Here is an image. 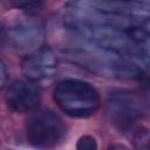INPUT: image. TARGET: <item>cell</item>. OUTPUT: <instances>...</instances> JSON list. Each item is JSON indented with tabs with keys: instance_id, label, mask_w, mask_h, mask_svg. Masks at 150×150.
Masks as SVG:
<instances>
[{
	"instance_id": "6da1fadb",
	"label": "cell",
	"mask_w": 150,
	"mask_h": 150,
	"mask_svg": "<svg viewBox=\"0 0 150 150\" xmlns=\"http://www.w3.org/2000/svg\"><path fill=\"white\" fill-rule=\"evenodd\" d=\"M54 100L69 116L87 117L98 109L101 100L97 90L80 80H66L54 89Z\"/></svg>"
},
{
	"instance_id": "7a4b0ae2",
	"label": "cell",
	"mask_w": 150,
	"mask_h": 150,
	"mask_svg": "<svg viewBox=\"0 0 150 150\" xmlns=\"http://www.w3.org/2000/svg\"><path fill=\"white\" fill-rule=\"evenodd\" d=\"M27 139L39 149L54 148L63 137L62 120L49 110H41L32 115L27 122Z\"/></svg>"
},
{
	"instance_id": "3957f363",
	"label": "cell",
	"mask_w": 150,
	"mask_h": 150,
	"mask_svg": "<svg viewBox=\"0 0 150 150\" xmlns=\"http://www.w3.org/2000/svg\"><path fill=\"white\" fill-rule=\"evenodd\" d=\"M43 38V22L35 16H26L18 20L9 30V40L12 45L21 50L39 49Z\"/></svg>"
},
{
	"instance_id": "277c9868",
	"label": "cell",
	"mask_w": 150,
	"mask_h": 150,
	"mask_svg": "<svg viewBox=\"0 0 150 150\" xmlns=\"http://www.w3.org/2000/svg\"><path fill=\"white\" fill-rule=\"evenodd\" d=\"M57 68V59L50 48H39L28 55L21 64L23 75L29 81H41L52 77Z\"/></svg>"
},
{
	"instance_id": "5b68a950",
	"label": "cell",
	"mask_w": 150,
	"mask_h": 150,
	"mask_svg": "<svg viewBox=\"0 0 150 150\" xmlns=\"http://www.w3.org/2000/svg\"><path fill=\"white\" fill-rule=\"evenodd\" d=\"M41 100L40 89L32 81L14 82L6 95V102L11 110L27 112L34 110Z\"/></svg>"
},
{
	"instance_id": "8992f818",
	"label": "cell",
	"mask_w": 150,
	"mask_h": 150,
	"mask_svg": "<svg viewBox=\"0 0 150 150\" xmlns=\"http://www.w3.org/2000/svg\"><path fill=\"white\" fill-rule=\"evenodd\" d=\"M112 115L116 117L118 123H129L136 116L139 115V110L136 108V104L127 97L117 96L111 102Z\"/></svg>"
},
{
	"instance_id": "52a82bcc",
	"label": "cell",
	"mask_w": 150,
	"mask_h": 150,
	"mask_svg": "<svg viewBox=\"0 0 150 150\" xmlns=\"http://www.w3.org/2000/svg\"><path fill=\"white\" fill-rule=\"evenodd\" d=\"M149 131L145 128H141L134 136V145L136 150H150L149 149Z\"/></svg>"
},
{
	"instance_id": "ba28073f",
	"label": "cell",
	"mask_w": 150,
	"mask_h": 150,
	"mask_svg": "<svg viewBox=\"0 0 150 150\" xmlns=\"http://www.w3.org/2000/svg\"><path fill=\"white\" fill-rule=\"evenodd\" d=\"M76 150H97V142L89 135L82 136L77 141Z\"/></svg>"
},
{
	"instance_id": "9c48e42d",
	"label": "cell",
	"mask_w": 150,
	"mask_h": 150,
	"mask_svg": "<svg viewBox=\"0 0 150 150\" xmlns=\"http://www.w3.org/2000/svg\"><path fill=\"white\" fill-rule=\"evenodd\" d=\"M18 7L23 8L25 11H39L40 7H42V2L40 1H21V2H16Z\"/></svg>"
},
{
	"instance_id": "30bf717a",
	"label": "cell",
	"mask_w": 150,
	"mask_h": 150,
	"mask_svg": "<svg viewBox=\"0 0 150 150\" xmlns=\"http://www.w3.org/2000/svg\"><path fill=\"white\" fill-rule=\"evenodd\" d=\"M6 80H7V71H6V66L5 63L0 60V90L4 88V86L6 84Z\"/></svg>"
},
{
	"instance_id": "8fae6325",
	"label": "cell",
	"mask_w": 150,
	"mask_h": 150,
	"mask_svg": "<svg viewBox=\"0 0 150 150\" xmlns=\"http://www.w3.org/2000/svg\"><path fill=\"white\" fill-rule=\"evenodd\" d=\"M108 150H130L127 145H124V144H121V143H115V144H111L109 148H108Z\"/></svg>"
},
{
	"instance_id": "7c38bea8",
	"label": "cell",
	"mask_w": 150,
	"mask_h": 150,
	"mask_svg": "<svg viewBox=\"0 0 150 150\" xmlns=\"http://www.w3.org/2000/svg\"><path fill=\"white\" fill-rule=\"evenodd\" d=\"M0 41H1V29H0Z\"/></svg>"
}]
</instances>
